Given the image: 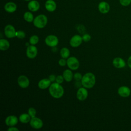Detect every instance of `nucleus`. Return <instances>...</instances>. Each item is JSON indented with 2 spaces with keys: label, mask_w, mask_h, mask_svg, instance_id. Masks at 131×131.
I'll list each match as a JSON object with an SVG mask.
<instances>
[{
  "label": "nucleus",
  "mask_w": 131,
  "mask_h": 131,
  "mask_svg": "<svg viewBox=\"0 0 131 131\" xmlns=\"http://www.w3.org/2000/svg\"><path fill=\"white\" fill-rule=\"evenodd\" d=\"M49 92L52 97L56 99H58L63 95L64 89L60 84L57 82H53L49 86Z\"/></svg>",
  "instance_id": "1"
},
{
  "label": "nucleus",
  "mask_w": 131,
  "mask_h": 131,
  "mask_svg": "<svg viewBox=\"0 0 131 131\" xmlns=\"http://www.w3.org/2000/svg\"><path fill=\"white\" fill-rule=\"evenodd\" d=\"M81 82L83 87L86 89L92 88L96 83L95 76L91 72L86 73L82 76Z\"/></svg>",
  "instance_id": "2"
},
{
  "label": "nucleus",
  "mask_w": 131,
  "mask_h": 131,
  "mask_svg": "<svg viewBox=\"0 0 131 131\" xmlns=\"http://www.w3.org/2000/svg\"><path fill=\"white\" fill-rule=\"evenodd\" d=\"M33 23L35 27L38 29H42L47 25L48 18L45 14H39L34 18Z\"/></svg>",
  "instance_id": "3"
},
{
  "label": "nucleus",
  "mask_w": 131,
  "mask_h": 131,
  "mask_svg": "<svg viewBox=\"0 0 131 131\" xmlns=\"http://www.w3.org/2000/svg\"><path fill=\"white\" fill-rule=\"evenodd\" d=\"M67 64L70 69L76 70L79 68L80 63L79 60L76 57L71 56L67 59Z\"/></svg>",
  "instance_id": "4"
},
{
  "label": "nucleus",
  "mask_w": 131,
  "mask_h": 131,
  "mask_svg": "<svg viewBox=\"0 0 131 131\" xmlns=\"http://www.w3.org/2000/svg\"><path fill=\"white\" fill-rule=\"evenodd\" d=\"M46 44L50 47H55L58 44L59 40L58 37L54 35H48L45 38Z\"/></svg>",
  "instance_id": "5"
},
{
  "label": "nucleus",
  "mask_w": 131,
  "mask_h": 131,
  "mask_svg": "<svg viewBox=\"0 0 131 131\" xmlns=\"http://www.w3.org/2000/svg\"><path fill=\"white\" fill-rule=\"evenodd\" d=\"M16 32L15 28L11 25H7L4 28L5 35L8 38L16 37Z\"/></svg>",
  "instance_id": "6"
},
{
  "label": "nucleus",
  "mask_w": 131,
  "mask_h": 131,
  "mask_svg": "<svg viewBox=\"0 0 131 131\" xmlns=\"http://www.w3.org/2000/svg\"><path fill=\"white\" fill-rule=\"evenodd\" d=\"M82 37L79 35L76 34L73 36L70 40V45L73 48H77L82 43Z\"/></svg>",
  "instance_id": "7"
},
{
  "label": "nucleus",
  "mask_w": 131,
  "mask_h": 131,
  "mask_svg": "<svg viewBox=\"0 0 131 131\" xmlns=\"http://www.w3.org/2000/svg\"><path fill=\"white\" fill-rule=\"evenodd\" d=\"M88 96V91L86 88L80 87L78 89L76 93V97L80 101L85 100Z\"/></svg>",
  "instance_id": "8"
},
{
  "label": "nucleus",
  "mask_w": 131,
  "mask_h": 131,
  "mask_svg": "<svg viewBox=\"0 0 131 131\" xmlns=\"http://www.w3.org/2000/svg\"><path fill=\"white\" fill-rule=\"evenodd\" d=\"M37 49L34 45H31L27 47L26 50V55L30 59H33L37 55Z\"/></svg>",
  "instance_id": "9"
},
{
  "label": "nucleus",
  "mask_w": 131,
  "mask_h": 131,
  "mask_svg": "<svg viewBox=\"0 0 131 131\" xmlns=\"http://www.w3.org/2000/svg\"><path fill=\"white\" fill-rule=\"evenodd\" d=\"M30 126L34 129H40L43 126V122L41 119L38 117L31 118L30 121Z\"/></svg>",
  "instance_id": "10"
},
{
  "label": "nucleus",
  "mask_w": 131,
  "mask_h": 131,
  "mask_svg": "<svg viewBox=\"0 0 131 131\" xmlns=\"http://www.w3.org/2000/svg\"><path fill=\"white\" fill-rule=\"evenodd\" d=\"M17 83L20 88L25 89L29 86L30 81L27 76L25 75H20L17 79Z\"/></svg>",
  "instance_id": "11"
},
{
  "label": "nucleus",
  "mask_w": 131,
  "mask_h": 131,
  "mask_svg": "<svg viewBox=\"0 0 131 131\" xmlns=\"http://www.w3.org/2000/svg\"><path fill=\"white\" fill-rule=\"evenodd\" d=\"M98 8L99 12L102 14L107 13L110 10V6L108 3L105 1L100 2L98 6Z\"/></svg>",
  "instance_id": "12"
},
{
  "label": "nucleus",
  "mask_w": 131,
  "mask_h": 131,
  "mask_svg": "<svg viewBox=\"0 0 131 131\" xmlns=\"http://www.w3.org/2000/svg\"><path fill=\"white\" fill-rule=\"evenodd\" d=\"M18 120L19 119L16 116L14 115H10L6 117L5 119V123L8 126H14L17 124Z\"/></svg>",
  "instance_id": "13"
},
{
  "label": "nucleus",
  "mask_w": 131,
  "mask_h": 131,
  "mask_svg": "<svg viewBox=\"0 0 131 131\" xmlns=\"http://www.w3.org/2000/svg\"><path fill=\"white\" fill-rule=\"evenodd\" d=\"M118 94L122 97H128L131 93L130 89L126 86H121L118 89Z\"/></svg>",
  "instance_id": "14"
},
{
  "label": "nucleus",
  "mask_w": 131,
  "mask_h": 131,
  "mask_svg": "<svg viewBox=\"0 0 131 131\" xmlns=\"http://www.w3.org/2000/svg\"><path fill=\"white\" fill-rule=\"evenodd\" d=\"M28 8L31 12H36L40 8L39 3L36 0H31L28 4Z\"/></svg>",
  "instance_id": "15"
},
{
  "label": "nucleus",
  "mask_w": 131,
  "mask_h": 131,
  "mask_svg": "<svg viewBox=\"0 0 131 131\" xmlns=\"http://www.w3.org/2000/svg\"><path fill=\"white\" fill-rule=\"evenodd\" d=\"M45 7L48 11L52 12L56 9L57 5L54 0H47L45 3Z\"/></svg>",
  "instance_id": "16"
},
{
  "label": "nucleus",
  "mask_w": 131,
  "mask_h": 131,
  "mask_svg": "<svg viewBox=\"0 0 131 131\" xmlns=\"http://www.w3.org/2000/svg\"><path fill=\"white\" fill-rule=\"evenodd\" d=\"M113 66L118 69L123 68L126 66V63L124 59L121 57H116L113 60Z\"/></svg>",
  "instance_id": "17"
},
{
  "label": "nucleus",
  "mask_w": 131,
  "mask_h": 131,
  "mask_svg": "<svg viewBox=\"0 0 131 131\" xmlns=\"http://www.w3.org/2000/svg\"><path fill=\"white\" fill-rule=\"evenodd\" d=\"M4 9L8 13H13L17 9V5L14 2H9L5 5Z\"/></svg>",
  "instance_id": "18"
},
{
  "label": "nucleus",
  "mask_w": 131,
  "mask_h": 131,
  "mask_svg": "<svg viewBox=\"0 0 131 131\" xmlns=\"http://www.w3.org/2000/svg\"><path fill=\"white\" fill-rule=\"evenodd\" d=\"M51 84V82L49 78H43L39 81L38 83V86L39 89L44 90L49 88Z\"/></svg>",
  "instance_id": "19"
},
{
  "label": "nucleus",
  "mask_w": 131,
  "mask_h": 131,
  "mask_svg": "<svg viewBox=\"0 0 131 131\" xmlns=\"http://www.w3.org/2000/svg\"><path fill=\"white\" fill-rule=\"evenodd\" d=\"M62 76L66 81L70 82L73 79L74 75L71 69H67L63 71Z\"/></svg>",
  "instance_id": "20"
},
{
  "label": "nucleus",
  "mask_w": 131,
  "mask_h": 131,
  "mask_svg": "<svg viewBox=\"0 0 131 131\" xmlns=\"http://www.w3.org/2000/svg\"><path fill=\"white\" fill-rule=\"evenodd\" d=\"M10 47L9 42L6 39H0V50L1 51L7 50Z\"/></svg>",
  "instance_id": "21"
},
{
  "label": "nucleus",
  "mask_w": 131,
  "mask_h": 131,
  "mask_svg": "<svg viewBox=\"0 0 131 131\" xmlns=\"http://www.w3.org/2000/svg\"><path fill=\"white\" fill-rule=\"evenodd\" d=\"M31 119V117L27 113H23L21 114L19 117V121L22 123H28L29 122H30V120Z\"/></svg>",
  "instance_id": "22"
},
{
  "label": "nucleus",
  "mask_w": 131,
  "mask_h": 131,
  "mask_svg": "<svg viewBox=\"0 0 131 131\" xmlns=\"http://www.w3.org/2000/svg\"><path fill=\"white\" fill-rule=\"evenodd\" d=\"M24 19L28 23H32L34 19V16L32 13L31 11H26L24 13L23 15Z\"/></svg>",
  "instance_id": "23"
},
{
  "label": "nucleus",
  "mask_w": 131,
  "mask_h": 131,
  "mask_svg": "<svg viewBox=\"0 0 131 131\" xmlns=\"http://www.w3.org/2000/svg\"><path fill=\"white\" fill-rule=\"evenodd\" d=\"M70 54V52L68 48L63 47L60 51V55L63 58H68Z\"/></svg>",
  "instance_id": "24"
},
{
  "label": "nucleus",
  "mask_w": 131,
  "mask_h": 131,
  "mask_svg": "<svg viewBox=\"0 0 131 131\" xmlns=\"http://www.w3.org/2000/svg\"><path fill=\"white\" fill-rule=\"evenodd\" d=\"M39 41V37L37 35H32L29 38V42L31 45H35Z\"/></svg>",
  "instance_id": "25"
},
{
  "label": "nucleus",
  "mask_w": 131,
  "mask_h": 131,
  "mask_svg": "<svg viewBox=\"0 0 131 131\" xmlns=\"http://www.w3.org/2000/svg\"><path fill=\"white\" fill-rule=\"evenodd\" d=\"M28 113L30 116V117L31 118H33V117H35L36 116V111L34 107H31L28 109Z\"/></svg>",
  "instance_id": "26"
},
{
  "label": "nucleus",
  "mask_w": 131,
  "mask_h": 131,
  "mask_svg": "<svg viewBox=\"0 0 131 131\" xmlns=\"http://www.w3.org/2000/svg\"><path fill=\"white\" fill-rule=\"evenodd\" d=\"M25 32L22 30H19L16 32V37L19 39H23L25 37Z\"/></svg>",
  "instance_id": "27"
},
{
  "label": "nucleus",
  "mask_w": 131,
  "mask_h": 131,
  "mask_svg": "<svg viewBox=\"0 0 131 131\" xmlns=\"http://www.w3.org/2000/svg\"><path fill=\"white\" fill-rule=\"evenodd\" d=\"M82 76L80 73H76L74 74L73 78L76 81H80L81 80Z\"/></svg>",
  "instance_id": "28"
},
{
  "label": "nucleus",
  "mask_w": 131,
  "mask_h": 131,
  "mask_svg": "<svg viewBox=\"0 0 131 131\" xmlns=\"http://www.w3.org/2000/svg\"><path fill=\"white\" fill-rule=\"evenodd\" d=\"M120 4L123 6H127L131 3V0H119Z\"/></svg>",
  "instance_id": "29"
},
{
  "label": "nucleus",
  "mask_w": 131,
  "mask_h": 131,
  "mask_svg": "<svg viewBox=\"0 0 131 131\" xmlns=\"http://www.w3.org/2000/svg\"><path fill=\"white\" fill-rule=\"evenodd\" d=\"M82 37L83 41H85V42H88V41H89L91 40V35H90V34H87V33L84 34L82 36Z\"/></svg>",
  "instance_id": "30"
},
{
  "label": "nucleus",
  "mask_w": 131,
  "mask_h": 131,
  "mask_svg": "<svg viewBox=\"0 0 131 131\" xmlns=\"http://www.w3.org/2000/svg\"><path fill=\"white\" fill-rule=\"evenodd\" d=\"M64 78L63 77V76L61 75H58L57 76H56V82L61 84L63 82V80H64Z\"/></svg>",
  "instance_id": "31"
},
{
  "label": "nucleus",
  "mask_w": 131,
  "mask_h": 131,
  "mask_svg": "<svg viewBox=\"0 0 131 131\" xmlns=\"http://www.w3.org/2000/svg\"><path fill=\"white\" fill-rule=\"evenodd\" d=\"M58 64L61 67H64L67 64V60L65 58H61L58 61Z\"/></svg>",
  "instance_id": "32"
},
{
  "label": "nucleus",
  "mask_w": 131,
  "mask_h": 131,
  "mask_svg": "<svg viewBox=\"0 0 131 131\" xmlns=\"http://www.w3.org/2000/svg\"><path fill=\"white\" fill-rule=\"evenodd\" d=\"M49 79L51 81V82H53L54 81H56V76L54 75V74H51L49 77H48Z\"/></svg>",
  "instance_id": "33"
},
{
  "label": "nucleus",
  "mask_w": 131,
  "mask_h": 131,
  "mask_svg": "<svg viewBox=\"0 0 131 131\" xmlns=\"http://www.w3.org/2000/svg\"><path fill=\"white\" fill-rule=\"evenodd\" d=\"M7 130H9V131H19V129L15 127L11 126V127H9L7 129Z\"/></svg>",
  "instance_id": "34"
},
{
  "label": "nucleus",
  "mask_w": 131,
  "mask_h": 131,
  "mask_svg": "<svg viewBox=\"0 0 131 131\" xmlns=\"http://www.w3.org/2000/svg\"><path fill=\"white\" fill-rule=\"evenodd\" d=\"M82 85V83H81V82L80 81H76V83H75V86L77 87V88H80L81 86Z\"/></svg>",
  "instance_id": "35"
},
{
  "label": "nucleus",
  "mask_w": 131,
  "mask_h": 131,
  "mask_svg": "<svg viewBox=\"0 0 131 131\" xmlns=\"http://www.w3.org/2000/svg\"><path fill=\"white\" fill-rule=\"evenodd\" d=\"M127 64L128 67L131 69V55L128 57L127 59Z\"/></svg>",
  "instance_id": "36"
},
{
  "label": "nucleus",
  "mask_w": 131,
  "mask_h": 131,
  "mask_svg": "<svg viewBox=\"0 0 131 131\" xmlns=\"http://www.w3.org/2000/svg\"><path fill=\"white\" fill-rule=\"evenodd\" d=\"M29 43H30V42L29 43V42H26V46H27V47H28L29 46H30V45H29Z\"/></svg>",
  "instance_id": "37"
},
{
  "label": "nucleus",
  "mask_w": 131,
  "mask_h": 131,
  "mask_svg": "<svg viewBox=\"0 0 131 131\" xmlns=\"http://www.w3.org/2000/svg\"><path fill=\"white\" fill-rule=\"evenodd\" d=\"M24 1H28V2H29V1H31V0H24Z\"/></svg>",
  "instance_id": "38"
}]
</instances>
